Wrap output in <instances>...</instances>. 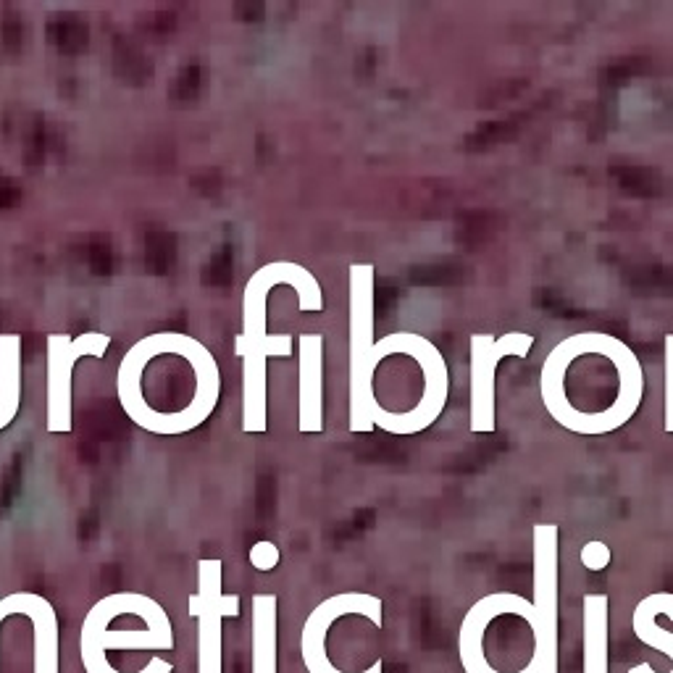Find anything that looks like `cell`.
Instances as JSON below:
<instances>
[{"label":"cell","instance_id":"18","mask_svg":"<svg viewBox=\"0 0 673 673\" xmlns=\"http://www.w3.org/2000/svg\"><path fill=\"white\" fill-rule=\"evenodd\" d=\"M279 547L274 545V542H269V539H261V542H256V545L250 547V566L256 568V571H261V574H269V571H274V568L279 566Z\"/></svg>","mask_w":673,"mask_h":673},{"label":"cell","instance_id":"6","mask_svg":"<svg viewBox=\"0 0 673 673\" xmlns=\"http://www.w3.org/2000/svg\"><path fill=\"white\" fill-rule=\"evenodd\" d=\"M198 592L187 608L198 624V673H224V629L227 618L240 616V597L224 592V563L198 560Z\"/></svg>","mask_w":673,"mask_h":673},{"label":"cell","instance_id":"16","mask_svg":"<svg viewBox=\"0 0 673 673\" xmlns=\"http://www.w3.org/2000/svg\"><path fill=\"white\" fill-rule=\"evenodd\" d=\"M277 595H253V673H277Z\"/></svg>","mask_w":673,"mask_h":673},{"label":"cell","instance_id":"13","mask_svg":"<svg viewBox=\"0 0 673 673\" xmlns=\"http://www.w3.org/2000/svg\"><path fill=\"white\" fill-rule=\"evenodd\" d=\"M658 616H668L673 621V595L671 592H652L647 595L642 603L634 608V616H631V629L637 634L639 642L655 647L663 655L673 660V634L666 631L663 626H658ZM629 673H655L650 663H639V666L631 668ZM668 673H673V668Z\"/></svg>","mask_w":673,"mask_h":673},{"label":"cell","instance_id":"3","mask_svg":"<svg viewBox=\"0 0 673 673\" xmlns=\"http://www.w3.org/2000/svg\"><path fill=\"white\" fill-rule=\"evenodd\" d=\"M374 279L371 263H353L348 269V387H350V418L353 434L374 432V416L379 413V400L374 395Z\"/></svg>","mask_w":673,"mask_h":673},{"label":"cell","instance_id":"9","mask_svg":"<svg viewBox=\"0 0 673 673\" xmlns=\"http://www.w3.org/2000/svg\"><path fill=\"white\" fill-rule=\"evenodd\" d=\"M534 348L529 332H508L503 337L471 334V432H495V374L503 358H526Z\"/></svg>","mask_w":673,"mask_h":673},{"label":"cell","instance_id":"12","mask_svg":"<svg viewBox=\"0 0 673 673\" xmlns=\"http://www.w3.org/2000/svg\"><path fill=\"white\" fill-rule=\"evenodd\" d=\"M298 429L319 434L324 429V337H298Z\"/></svg>","mask_w":673,"mask_h":673},{"label":"cell","instance_id":"14","mask_svg":"<svg viewBox=\"0 0 673 673\" xmlns=\"http://www.w3.org/2000/svg\"><path fill=\"white\" fill-rule=\"evenodd\" d=\"M584 666L581 673H608L610 600L608 595H584Z\"/></svg>","mask_w":673,"mask_h":673},{"label":"cell","instance_id":"8","mask_svg":"<svg viewBox=\"0 0 673 673\" xmlns=\"http://www.w3.org/2000/svg\"><path fill=\"white\" fill-rule=\"evenodd\" d=\"M382 600L369 592H340V595L326 597L311 610V616L305 618L303 634H300V655H303L305 671L308 673H348L337 668L332 658L326 655V634L332 629L334 621L345 616H363L369 618L376 629H382ZM384 663L376 660L374 666L358 673H382Z\"/></svg>","mask_w":673,"mask_h":673},{"label":"cell","instance_id":"17","mask_svg":"<svg viewBox=\"0 0 673 673\" xmlns=\"http://www.w3.org/2000/svg\"><path fill=\"white\" fill-rule=\"evenodd\" d=\"M663 369H666V387H663V403H666V413H663V421H666V432L673 434V334H666V350H663Z\"/></svg>","mask_w":673,"mask_h":673},{"label":"cell","instance_id":"5","mask_svg":"<svg viewBox=\"0 0 673 673\" xmlns=\"http://www.w3.org/2000/svg\"><path fill=\"white\" fill-rule=\"evenodd\" d=\"M534 566V652L526 663L529 673H558V526L534 524L532 529Z\"/></svg>","mask_w":673,"mask_h":673},{"label":"cell","instance_id":"11","mask_svg":"<svg viewBox=\"0 0 673 673\" xmlns=\"http://www.w3.org/2000/svg\"><path fill=\"white\" fill-rule=\"evenodd\" d=\"M0 610L8 616H27L32 621V673H61V631L56 608L35 592H14L0 597Z\"/></svg>","mask_w":673,"mask_h":673},{"label":"cell","instance_id":"10","mask_svg":"<svg viewBox=\"0 0 673 673\" xmlns=\"http://www.w3.org/2000/svg\"><path fill=\"white\" fill-rule=\"evenodd\" d=\"M497 616H518L524 618L529 629L534 631L537 626V610L534 605L521 595L513 592H492V595L476 600L468 613L463 616L461 631H458V655H461V666L466 673H503L497 671L484 655V634H487L489 624ZM513 673H529L526 666L521 671Z\"/></svg>","mask_w":673,"mask_h":673},{"label":"cell","instance_id":"2","mask_svg":"<svg viewBox=\"0 0 673 673\" xmlns=\"http://www.w3.org/2000/svg\"><path fill=\"white\" fill-rule=\"evenodd\" d=\"M174 629L169 613L153 597L140 592H114L87 610L79 631V655L85 673H121L108 663V650H171ZM163 658H150L137 673H171Z\"/></svg>","mask_w":673,"mask_h":673},{"label":"cell","instance_id":"20","mask_svg":"<svg viewBox=\"0 0 673 673\" xmlns=\"http://www.w3.org/2000/svg\"><path fill=\"white\" fill-rule=\"evenodd\" d=\"M3 621H6V613H3V610H0V624H3Z\"/></svg>","mask_w":673,"mask_h":673},{"label":"cell","instance_id":"15","mask_svg":"<svg viewBox=\"0 0 673 673\" xmlns=\"http://www.w3.org/2000/svg\"><path fill=\"white\" fill-rule=\"evenodd\" d=\"M22 405V337L0 334V432L11 426Z\"/></svg>","mask_w":673,"mask_h":673},{"label":"cell","instance_id":"7","mask_svg":"<svg viewBox=\"0 0 673 673\" xmlns=\"http://www.w3.org/2000/svg\"><path fill=\"white\" fill-rule=\"evenodd\" d=\"M111 345V337L103 332L48 334V390H45V429L50 434H69L74 429V395H71V374L82 358H103Z\"/></svg>","mask_w":673,"mask_h":673},{"label":"cell","instance_id":"4","mask_svg":"<svg viewBox=\"0 0 673 673\" xmlns=\"http://www.w3.org/2000/svg\"><path fill=\"white\" fill-rule=\"evenodd\" d=\"M390 355H411L413 361L421 366L424 395H421L416 408L408 413H390L379 408V413L374 416V426L390 434L424 432L442 416L447 405V395H450V371H447L445 358H442V353L432 340H426V337L416 332H395L376 342V363H382Z\"/></svg>","mask_w":673,"mask_h":673},{"label":"cell","instance_id":"19","mask_svg":"<svg viewBox=\"0 0 673 673\" xmlns=\"http://www.w3.org/2000/svg\"><path fill=\"white\" fill-rule=\"evenodd\" d=\"M610 547L600 539H592L587 545L581 547V566L589 568V571H605L610 566Z\"/></svg>","mask_w":673,"mask_h":673},{"label":"cell","instance_id":"1","mask_svg":"<svg viewBox=\"0 0 673 673\" xmlns=\"http://www.w3.org/2000/svg\"><path fill=\"white\" fill-rule=\"evenodd\" d=\"M292 287L300 313H319L324 308L321 284L311 271L292 261L266 263L248 279L242 292V332L234 337V355L242 361V432L261 434L269 426V358H290V334H269L266 305L274 287Z\"/></svg>","mask_w":673,"mask_h":673}]
</instances>
